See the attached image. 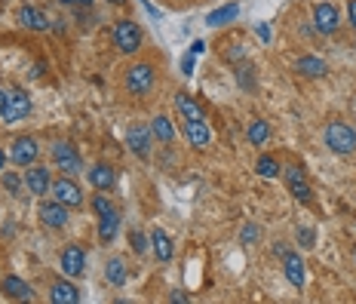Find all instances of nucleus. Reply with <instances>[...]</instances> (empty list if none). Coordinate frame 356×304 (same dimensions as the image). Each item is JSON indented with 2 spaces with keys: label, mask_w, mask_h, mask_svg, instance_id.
<instances>
[{
  "label": "nucleus",
  "mask_w": 356,
  "mask_h": 304,
  "mask_svg": "<svg viewBox=\"0 0 356 304\" xmlns=\"http://www.w3.org/2000/svg\"><path fill=\"white\" fill-rule=\"evenodd\" d=\"M123 87H126L129 96H148V92H154V87H157L154 65H148V62L129 65L126 74H123Z\"/></svg>",
  "instance_id": "nucleus-1"
},
{
  "label": "nucleus",
  "mask_w": 356,
  "mask_h": 304,
  "mask_svg": "<svg viewBox=\"0 0 356 304\" xmlns=\"http://www.w3.org/2000/svg\"><path fill=\"white\" fill-rule=\"evenodd\" d=\"M326 144L332 154H353L356 151V127H351V123L344 120H332L326 127Z\"/></svg>",
  "instance_id": "nucleus-2"
},
{
  "label": "nucleus",
  "mask_w": 356,
  "mask_h": 304,
  "mask_svg": "<svg viewBox=\"0 0 356 304\" xmlns=\"http://www.w3.org/2000/svg\"><path fill=\"white\" fill-rule=\"evenodd\" d=\"M111 41L123 52V56H133V52L142 50V28L133 22V19H120L111 31Z\"/></svg>",
  "instance_id": "nucleus-3"
},
{
  "label": "nucleus",
  "mask_w": 356,
  "mask_h": 304,
  "mask_svg": "<svg viewBox=\"0 0 356 304\" xmlns=\"http://www.w3.org/2000/svg\"><path fill=\"white\" fill-rule=\"evenodd\" d=\"M31 114V96L25 89H6V98H3V123H19Z\"/></svg>",
  "instance_id": "nucleus-4"
},
{
  "label": "nucleus",
  "mask_w": 356,
  "mask_h": 304,
  "mask_svg": "<svg viewBox=\"0 0 356 304\" xmlns=\"http://www.w3.org/2000/svg\"><path fill=\"white\" fill-rule=\"evenodd\" d=\"M49 151H52V160H56V169H62L65 175H77L83 169L80 151H77L71 142H56Z\"/></svg>",
  "instance_id": "nucleus-5"
},
{
  "label": "nucleus",
  "mask_w": 356,
  "mask_h": 304,
  "mask_svg": "<svg viewBox=\"0 0 356 304\" xmlns=\"http://www.w3.org/2000/svg\"><path fill=\"white\" fill-rule=\"evenodd\" d=\"M58 268H62V274L68 276V280H74V276H83V270H87V252H83L77 243H71V246L62 249Z\"/></svg>",
  "instance_id": "nucleus-6"
},
{
  "label": "nucleus",
  "mask_w": 356,
  "mask_h": 304,
  "mask_svg": "<svg viewBox=\"0 0 356 304\" xmlns=\"http://www.w3.org/2000/svg\"><path fill=\"white\" fill-rule=\"evenodd\" d=\"M52 194H56L58 203H65L68 209H80L83 206V191L74 178H56L52 182Z\"/></svg>",
  "instance_id": "nucleus-7"
},
{
  "label": "nucleus",
  "mask_w": 356,
  "mask_h": 304,
  "mask_svg": "<svg viewBox=\"0 0 356 304\" xmlns=\"http://www.w3.org/2000/svg\"><path fill=\"white\" fill-rule=\"evenodd\" d=\"M10 157H12L16 166H31V163H37V157H41V144H37V138H31V135H19L16 142H12Z\"/></svg>",
  "instance_id": "nucleus-8"
},
{
  "label": "nucleus",
  "mask_w": 356,
  "mask_h": 304,
  "mask_svg": "<svg viewBox=\"0 0 356 304\" xmlns=\"http://www.w3.org/2000/svg\"><path fill=\"white\" fill-rule=\"evenodd\" d=\"M286 188L298 203H311L313 200V188H311V182H307V175H304V169L301 166H289L286 169Z\"/></svg>",
  "instance_id": "nucleus-9"
},
{
  "label": "nucleus",
  "mask_w": 356,
  "mask_h": 304,
  "mask_svg": "<svg viewBox=\"0 0 356 304\" xmlns=\"http://www.w3.org/2000/svg\"><path fill=\"white\" fill-rule=\"evenodd\" d=\"M313 28L320 31V34H335V31L341 28V16L338 10H335V3H316L313 6Z\"/></svg>",
  "instance_id": "nucleus-10"
},
{
  "label": "nucleus",
  "mask_w": 356,
  "mask_h": 304,
  "mask_svg": "<svg viewBox=\"0 0 356 304\" xmlns=\"http://www.w3.org/2000/svg\"><path fill=\"white\" fill-rule=\"evenodd\" d=\"M37 215H41L43 228H49V230H62L65 224H68V206L58 200H43Z\"/></svg>",
  "instance_id": "nucleus-11"
},
{
  "label": "nucleus",
  "mask_w": 356,
  "mask_h": 304,
  "mask_svg": "<svg viewBox=\"0 0 356 304\" xmlns=\"http://www.w3.org/2000/svg\"><path fill=\"white\" fill-rule=\"evenodd\" d=\"M25 188H28L31 194H46V191L52 188L49 169L41 166V163H31V166L25 169Z\"/></svg>",
  "instance_id": "nucleus-12"
},
{
  "label": "nucleus",
  "mask_w": 356,
  "mask_h": 304,
  "mask_svg": "<svg viewBox=\"0 0 356 304\" xmlns=\"http://www.w3.org/2000/svg\"><path fill=\"white\" fill-rule=\"evenodd\" d=\"M151 142H154V132H151V127H129L126 144H129V151H133L135 157H148Z\"/></svg>",
  "instance_id": "nucleus-13"
},
{
  "label": "nucleus",
  "mask_w": 356,
  "mask_h": 304,
  "mask_svg": "<svg viewBox=\"0 0 356 304\" xmlns=\"http://www.w3.org/2000/svg\"><path fill=\"white\" fill-rule=\"evenodd\" d=\"M282 270H286V280L292 283L295 289H304L307 274H304V261H301L298 252H286V255H282Z\"/></svg>",
  "instance_id": "nucleus-14"
},
{
  "label": "nucleus",
  "mask_w": 356,
  "mask_h": 304,
  "mask_svg": "<svg viewBox=\"0 0 356 304\" xmlns=\"http://www.w3.org/2000/svg\"><path fill=\"white\" fill-rule=\"evenodd\" d=\"M49 301L52 304H77L80 301V289L71 280H56L49 286Z\"/></svg>",
  "instance_id": "nucleus-15"
},
{
  "label": "nucleus",
  "mask_w": 356,
  "mask_h": 304,
  "mask_svg": "<svg viewBox=\"0 0 356 304\" xmlns=\"http://www.w3.org/2000/svg\"><path fill=\"white\" fill-rule=\"evenodd\" d=\"M0 292H3L6 298H16V301H28L31 295H34L22 276H3V280H0Z\"/></svg>",
  "instance_id": "nucleus-16"
},
{
  "label": "nucleus",
  "mask_w": 356,
  "mask_h": 304,
  "mask_svg": "<svg viewBox=\"0 0 356 304\" xmlns=\"http://www.w3.org/2000/svg\"><path fill=\"white\" fill-rule=\"evenodd\" d=\"M89 182H92V188L96 191H111L114 188V182H117L114 166H108V163H96V166L89 169Z\"/></svg>",
  "instance_id": "nucleus-17"
},
{
  "label": "nucleus",
  "mask_w": 356,
  "mask_h": 304,
  "mask_svg": "<svg viewBox=\"0 0 356 304\" xmlns=\"http://www.w3.org/2000/svg\"><path fill=\"white\" fill-rule=\"evenodd\" d=\"M19 22H22L25 28H31V31H46V28H49L46 12L37 10V6H22V10H19Z\"/></svg>",
  "instance_id": "nucleus-18"
},
{
  "label": "nucleus",
  "mask_w": 356,
  "mask_h": 304,
  "mask_svg": "<svg viewBox=\"0 0 356 304\" xmlns=\"http://www.w3.org/2000/svg\"><path fill=\"white\" fill-rule=\"evenodd\" d=\"M151 249H154V255L160 261H173V240H169V234L163 228L151 230Z\"/></svg>",
  "instance_id": "nucleus-19"
},
{
  "label": "nucleus",
  "mask_w": 356,
  "mask_h": 304,
  "mask_svg": "<svg viewBox=\"0 0 356 304\" xmlns=\"http://www.w3.org/2000/svg\"><path fill=\"white\" fill-rule=\"evenodd\" d=\"M117 230H120V213L117 209H111V213L98 215V240L102 243H111L117 237Z\"/></svg>",
  "instance_id": "nucleus-20"
},
{
  "label": "nucleus",
  "mask_w": 356,
  "mask_h": 304,
  "mask_svg": "<svg viewBox=\"0 0 356 304\" xmlns=\"http://www.w3.org/2000/svg\"><path fill=\"white\" fill-rule=\"evenodd\" d=\"M295 71H298L301 77H311V80H316V77H322L329 71V65L322 62V58H316V56H301L298 62H295Z\"/></svg>",
  "instance_id": "nucleus-21"
},
{
  "label": "nucleus",
  "mask_w": 356,
  "mask_h": 304,
  "mask_svg": "<svg viewBox=\"0 0 356 304\" xmlns=\"http://www.w3.org/2000/svg\"><path fill=\"white\" fill-rule=\"evenodd\" d=\"M188 142L194 144L197 151H203L209 142H212V132H209L206 120H188Z\"/></svg>",
  "instance_id": "nucleus-22"
},
{
  "label": "nucleus",
  "mask_w": 356,
  "mask_h": 304,
  "mask_svg": "<svg viewBox=\"0 0 356 304\" xmlns=\"http://www.w3.org/2000/svg\"><path fill=\"white\" fill-rule=\"evenodd\" d=\"M175 108H178V114H181L184 120H206V117H203V108L190 96H184V92H178L175 96Z\"/></svg>",
  "instance_id": "nucleus-23"
},
{
  "label": "nucleus",
  "mask_w": 356,
  "mask_h": 304,
  "mask_svg": "<svg viewBox=\"0 0 356 304\" xmlns=\"http://www.w3.org/2000/svg\"><path fill=\"white\" fill-rule=\"evenodd\" d=\"M129 276L126 264H123V259H111L108 264H104V280L111 283V286H123Z\"/></svg>",
  "instance_id": "nucleus-24"
},
{
  "label": "nucleus",
  "mask_w": 356,
  "mask_h": 304,
  "mask_svg": "<svg viewBox=\"0 0 356 304\" xmlns=\"http://www.w3.org/2000/svg\"><path fill=\"white\" fill-rule=\"evenodd\" d=\"M151 132H154V138L157 142H163V144H169L175 138V127H173V120L169 117H154V123H151Z\"/></svg>",
  "instance_id": "nucleus-25"
},
{
  "label": "nucleus",
  "mask_w": 356,
  "mask_h": 304,
  "mask_svg": "<svg viewBox=\"0 0 356 304\" xmlns=\"http://www.w3.org/2000/svg\"><path fill=\"white\" fill-rule=\"evenodd\" d=\"M246 138H249V144H255V148L267 144V138H270V123H267V120H252V123H249V129H246Z\"/></svg>",
  "instance_id": "nucleus-26"
},
{
  "label": "nucleus",
  "mask_w": 356,
  "mask_h": 304,
  "mask_svg": "<svg viewBox=\"0 0 356 304\" xmlns=\"http://www.w3.org/2000/svg\"><path fill=\"white\" fill-rule=\"evenodd\" d=\"M236 12H240V6H236V3H227V6H221V10L209 12V16H206V25H212V28H219V25H227V22H234V19H236Z\"/></svg>",
  "instance_id": "nucleus-27"
},
{
  "label": "nucleus",
  "mask_w": 356,
  "mask_h": 304,
  "mask_svg": "<svg viewBox=\"0 0 356 304\" xmlns=\"http://www.w3.org/2000/svg\"><path fill=\"white\" fill-rule=\"evenodd\" d=\"M282 173V166H280V160L276 157H270V154H261L258 157V175L261 178H276Z\"/></svg>",
  "instance_id": "nucleus-28"
},
{
  "label": "nucleus",
  "mask_w": 356,
  "mask_h": 304,
  "mask_svg": "<svg viewBox=\"0 0 356 304\" xmlns=\"http://www.w3.org/2000/svg\"><path fill=\"white\" fill-rule=\"evenodd\" d=\"M236 80H240V87L246 89V92H252L255 89V65H249V62H243V65H236Z\"/></svg>",
  "instance_id": "nucleus-29"
},
{
  "label": "nucleus",
  "mask_w": 356,
  "mask_h": 304,
  "mask_svg": "<svg viewBox=\"0 0 356 304\" xmlns=\"http://www.w3.org/2000/svg\"><path fill=\"white\" fill-rule=\"evenodd\" d=\"M92 209H96V215H104V213H111V209H114V203L104 197V191H98V194L92 197Z\"/></svg>",
  "instance_id": "nucleus-30"
},
{
  "label": "nucleus",
  "mask_w": 356,
  "mask_h": 304,
  "mask_svg": "<svg viewBox=\"0 0 356 304\" xmlns=\"http://www.w3.org/2000/svg\"><path fill=\"white\" fill-rule=\"evenodd\" d=\"M129 240H133V249L138 255H144L148 252V243H151V237H144L142 230H133V234H129Z\"/></svg>",
  "instance_id": "nucleus-31"
},
{
  "label": "nucleus",
  "mask_w": 356,
  "mask_h": 304,
  "mask_svg": "<svg viewBox=\"0 0 356 304\" xmlns=\"http://www.w3.org/2000/svg\"><path fill=\"white\" fill-rule=\"evenodd\" d=\"M298 243L304 249H313L316 246V234H313V228H298Z\"/></svg>",
  "instance_id": "nucleus-32"
},
{
  "label": "nucleus",
  "mask_w": 356,
  "mask_h": 304,
  "mask_svg": "<svg viewBox=\"0 0 356 304\" xmlns=\"http://www.w3.org/2000/svg\"><path fill=\"white\" fill-rule=\"evenodd\" d=\"M258 234H261L258 224H246V228H243V234H240V240L246 243V246H252V243L258 240Z\"/></svg>",
  "instance_id": "nucleus-33"
},
{
  "label": "nucleus",
  "mask_w": 356,
  "mask_h": 304,
  "mask_svg": "<svg viewBox=\"0 0 356 304\" xmlns=\"http://www.w3.org/2000/svg\"><path fill=\"white\" fill-rule=\"evenodd\" d=\"M3 188L10 191V194H19V191H22V182H19V175L6 173V175H3Z\"/></svg>",
  "instance_id": "nucleus-34"
},
{
  "label": "nucleus",
  "mask_w": 356,
  "mask_h": 304,
  "mask_svg": "<svg viewBox=\"0 0 356 304\" xmlns=\"http://www.w3.org/2000/svg\"><path fill=\"white\" fill-rule=\"evenodd\" d=\"M181 68H184V74H194V52H190V56H184V62H181Z\"/></svg>",
  "instance_id": "nucleus-35"
},
{
  "label": "nucleus",
  "mask_w": 356,
  "mask_h": 304,
  "mask_svg": "<svg viewBox=\"0 0 356 304\" xmlns=\"http://www.w3.org/2000/svg\"><path fill=\"white\" fill-rule=\"evenodd\" d=\"M347 16H351V28H356V0L347 3Z\"/></svg>",
  "instance_id": "nucleus-36"
},
{
  "label": "nucleus",
  "mask_w": 356,
  "mask_h": 304,
  "mask_svg": "<svg viewBox=\"0 0 356 304\" xmlns=\"http://www.w3.org/2000/svg\"><path fill=\"white\" fill-rule=\"evenodd\" d=\"M58 3H65V6H89L92 0H58Z\"/></svg>",
  "instance_id": "nucleus-37"
},
{
  "label": "nucleus",
  "mask_w": 356,
  "mask_h": 304,
  "mask_svg": "<svg viewBox=\"0 0 356 304\" xmlns=\"http://www.w3.org/2000/svg\"><path fill=\"white\" fill-rule=\"evenodd\" d=\"M203 50H206V43H203V41H194V43H190V52H194V56H200Z\"/></svg>",
  "instance_id": "nucleus-38"
},
{
  "label": "nucleus",
  "mask_w": 356,
  "mask_h": 304,
  "mask_svg": "<svg viewBox=\"0 0 356 304\" xmlns=\"http://www.w3.org/2000/svg\"><path fill=\"white\" fill-rule=\"evenodd\" d=\"M286 252H289V249L282 246V243H274V255H280V259H282V255H286Z\"/></svg>",
  "instance_id": "nucleus-39"
},
{
  "label": "nucleus",
  "mask_w": 356,
  "mask_h": 304,
  "mask_svg": "<svg viewBox=\"0 0 356 304\" xmlns=\"http://www.w3.org/2000/svg\"><path fill=\"white\" fill-rule=\"evenodd\" d=\"M258 34H261V41H267V37H270V28H267V25H258Z\"/></svg>",
  "instance_id": "nucleus-40"
},
{
  "label": "nucleus",
  "mask_w": 356,
  "mask_h": 304,
  "mask_svg": "<svg viewBox=\"0 0 356 304\" xmlns=\"http://www.w3.org/2000/svg\"><path fill=\"white\" fill-rule=\"evenodd\" d=\"M3 98H6V92L0 89V114H3Z\"/></svg>",
  "instance_id": "nucleus-41"
},
{
  "label": "nucleus",
  "mask_w": 356,
  "mask_h": 304,
  "mask_svg": "<svg viewBox=\"0 0 356 304\" xmlns=\"http://www.w3.org/2000/svg\"><path fill=\"white\" fill-rule=\"evenodd\" d=\"M3 163H6V154H3V151H0V169H3Z\"/></svg>",
  "instance_id": "nucleus-42"
}]
</instances>
